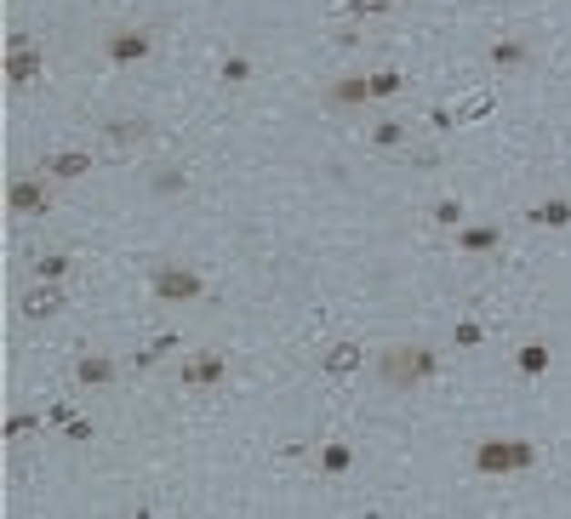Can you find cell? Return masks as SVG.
<instances>
[{
    "instance_id": "1",
    "label": "cell",
    "mask_w": 571,
    "mask_h": 519,
    "mask_svg": "<svg viewBox=\"0 0 571 519\" xmlns=\"http://www.w3.org/2000/svg\"><path fill=\"white\" fill-rule=\"evenodd\" d=\"M377 377L389 388H417L434 377V349H423V342H406V349H383L377 354Z\"/></svg>"
},
{
    "instance_id": "2",
    "label": "cell",
    "mask_w": 571,
    "mask_h": 519,
    "mask_svg": "<svg viewBox=\"0 0 571 519\" xmlns=\"http://www.w3.org/2000/svg\"><path fill=\"white\" fill-rule=\"evenodd\" d=\"M537 463V445H525V440H485L474 451V468L480 473H520V468H532Z\"/></svg>"
},
{
    "instance_id": "3",
    "label": "cell",
    "mask_w": 571,
    "mask_h": 519,
    "mask_svg": "<svg viewBox=\"0 0 571 519\" xmlns=\"http://www.w3.org/2000/svg\"><path fill=\"white\" fill-rule=\"evenodd\" d=\"M63 309H69L63 280H40V286L24 291V314H29V320H52V314H63Z\"/></svg>"
},
{
    "instance_id": "4",
    "label": "cell",
    "mask_w": 571,
    "mask_h": 519,
    "mask_svg": "<svg viewBox=\"0 0 571 519\" xmlns=\"http://www.w3.org/2000/svg\"><path fill=\"white\" fill-rule=\"evenodd\" d=\"M155 297H166V302L200 297V274H195V269H160V274H155Z\"/></svg>"
},
{
    "instance_id": "5",
    "label": "cell",
    "mask_w": 571,
    "mask_h": 519,
    "mask_svg": "<svg viewBox=\"0 0 571 519\" xmlns=\"http://www.w3.org/2000/svg\"><path fill=\"white\" fill-rule=\"evenodd\" d=\"M6 206L17 211V218H40V211L52 206V194L40 188V183H29V178H17V183L6 188Z\"/></svg>"
},
{
    "instance_id": "6",
    "label": "cell",
    "mask_w": 571,
    "mask_h": 519,
    "mask_svg": "<svg viewBox=\"0 0 571 519\" xmlns=\"http://www.w3.org/2000/svg\"><path fill=\"white\" fill-rule=\"evenodd\" d=\"M40 75V52L29 46L24 35H12V52H6V80L12 86H24V80H35Z\"/></svg>"
},
{
    "instance_id": "7",
    "label": "cell",
    "mask_w": 571,
    "mask_h": 519,
    "mask_svg": "<svg viewBox=\"0 0 571 519\" xmlns=\"http://www.w3.org/2000/svg\"><path fill=\"white\" fill-rule=\"evenodd\" d=\"M149 29H126V35H109V57L115 63H138V57H149Z\"/></svg>"
},
{
    "instance_id": "8",
    "label": "cell",
    "mask_w": 571,
    "mask_h": 519,
    "mask_svg": "<svg viewBox=\"0 0 571 519\" xmlns=\"http://www.w3.org/2000/svg\"><path fill=\"white\" fill-rule=\"evenodd\" d=\"M183 382H189V388L223 382V360H218V354H189V360H183Z\"/></svg>"
},
{
    "instance_id": "9",
    "label": "cell",
    "mask_w": 571,
    "mask_h": 519,
    "mask_svg": "<svg viewBox=\"0 0 571 519\" xmlns=\"http://www.w3.org/2000/svg\"><path fill=\"white\" fill-rule=\"evenodd\" d=\"M46 171H52V178H87L92 155H87V148H57V155L46 160Z\"/></svg>"
},
{
    "instance_id": "10",
    "label": "cell",
    "mask_w": 571,
    "mask_h": 519,
    "mask_svg": "<svg viewBox=\"0 0 571 519\" xmlns=\"http://www.w3.org/2000/svg\"><path fill=\"white\" fill-rule=\"evenodd\" d=\"M75 377H80V388H103V382H115V360H103V354H87L75 365Z\"/></svg>"
},
{
    "instance_id": "11",
    "label": "cell",
    "mask_w": 571,
    "mask_h": 519,
    "mask_svg": "<svg viewBox=\"0 0 571 519\" xmlns=\"http://www.w3.org/2000/svg\"><path fill=\"white\" fill-rule=\"evenodd\" d=\"M326 377H349L354 365H361V349H354V342H337V349H326Z\"/></svg>"
},
{
    "instance_id": "12",
    "label": "cell",
    "mask_w": 571,
    "mask_h": 519,
    "mask_svg": "<svg viewBox=\"0 0 571 519\" xmlns=\"http://www.w3.org/2000/svg\"><path fill=\"white\" fill-rule=\"evenodd\" d=\"M372 97V75H343L331 86V103H366Z\"/></svg>"
},
{
    "instance_id": "13",
    "label": "cell",
    "mask_w": 571,
    "mask_h": 519,
    "mask_svg": "<svg viewBox=\"0 0 571 519\" xmlns=\"http://www.w3.org/2000/svg\"><path fill=\"white\" fill-rule=\"evenodd\" d=\"M515 371L520 377H543L548 371V349H543V342H525V349L515 354Z\"/></svg>"
},
{
    "instance_id": "14",
    "label": "cell",
    "mask_w": 571,
    "mask_h": 519,
    "mask_svg": "<svg viewBox=\"0 0 571 519\" xmlns=\"http://www.w3.org/2000/svg\"><path fill=\"white\" fill-rule=\"evenodd\" d=\"M532 223H543V229H566V223H571V206H566V200H543V206L532 211Z\"/></svg>"
},
{
    "instance_id": "15",
    "label": "cell",
    "mask_w": 571,
    "mask_h": 519,
    "mask_svg": "<svg viewBox=\"0 0 571 519\" xmlns=\"http://www.w3.org/2000/svg\"><path fill=\"white\" fill-rule=\"evenodd\" d=\"M321 468H326V473H349V468H354V451H349V445H326V451H321Z\"/></svg>"
},
{
    "instance_id": "16",
    "label": "cell",
    "mask_w": 571,
    "mask_h": 519,
    "mask_svg": "<svg viewBox=\"0 0 571 519\" xmlns=\"http://www.w3.org/2000/svg\"><path fill=\"white\" fill-rule=\"evenodd\" d=\"M457 246H463V251H492V246H497V229H463Z\"/></svg>"
},
{
    "instance_id": "17",
    "label": "cell",
    "mask_w": 571,
    "mask_h": 519,
    "mask_svg": "<svg viewBox=\"0 0 571 519\" xmlns=\"http://www.w3.org/2000/svg\"><path fill=\"white\" fill-rule=\"evenodd\" d=\"M63 274H69V257H63V251H46L35 263V280H63Z\"/></svg>"
},
{
    "instance_id": "18",
    "label": "cell",
    "mask_w": 571,
    "mask_h": 519,
    "mask_svg": "<svg viewBox=\"0 0 571 519\" xmlns=\"http://www.w3.org/2000/svg\"><path fill=\"white\" fill-rule=\"evenodd\" d=\"M492 57L503 63V69H515V63H525V46L520 40H503V46H492Z\"/></svg>"
},
{
    "instance_id": "19",
    "label": "cell",
    "mask_w": 571,
    "mask_h": 519,
    "mask_svg": "<svg viewBox=\"0 0 571 519\" xmlns=\"http://www.w3.org/2000/svg\"><path fill=\"white\" fill-rule=\"evenodd\" d=\"M394 92H400V75L394 69H377L372 75V97H394Z\"/></svg>"
},
{
    "instance_id": "20",
    "label": "cell",
    "mask_w": 571,
    "mask_h": 519,
    "mask_svg": "<svg viewBox=\"0 0 571 519\" xmlns=\"http://www.w3.org/2000/svg\"><path fill=\"white\" fill-rule=\"evenodd\" d=\"M349 12L354 17H383V12H394V0H349Z\"/></svg>"
},
{
    "instance_id": "21",
    "label": "cell",
    "mask_w": 571,
    "mask_h": 519,
    "mask_svg": "<svg viewBox=\"0 0 571 519\" xmlns=\"http://www.w3.org/2000/svg\"><path fill=\"white\" fill-rule=\"evenodd\" d=\"M400 137H406V132H400L394 120H383V126H377V132H372V143H377V148H394Z\"/></svg>"
},
{
    "instance_id": "22",
    "label": "cell",
    "mask_w": 571,
    "mask_h": 519,
    "mask_svg": "<svg viewBox=\"0 0 571 519\" xmlns=\"http://www.w3.org/2000/svg\"><path fill=\"white\" fill-rule=\"evenodd\" d=\"M246 75H251V63H246V57H229V63H223V80H229V86H240Z\"/></svg>"
},
{
    "instance_id": "23",
    "label": "cell",
    "mask_w": 571,
    "mask_h": 519,
    "mask_svg": "<svg viewBox=\"0 0 571 519\" xmlns=\"http://www.w3.org/2000/svg\"><path fill=\"white\" fill-rule=\"evenodd\" d=\"M138 132H143V120H115V126H109V137H115V143H132Z\"/></svg>"
},
{
    "instance_id": "24",
    "label": "cell",
    "mask_w": 571,
    "mask_h": 519,
    "mask_svg": "<svg viewBox=\"0 0 571 519\" xmlns=\"http://www.w3.org/2000/svg\"><path fill=\"white\" fill-rule=\"evenodd\" d=\"M63 434H69V440H92V422L87 417H69V422H63Z\"/></svg>"
},
{
    "instance_id": "25",
    "label": "cell",
    "mask_w": 571,
    "mask_h": 519,
    "mask_svg": "<svg viewBox=\"0 0 571 519\" xmlns=\"http://www.w3.org/2000/svg\"><path fill=\"white\" fill-rule=\"evenodd\" d=\"M457 342H463V349H474V342H480V326H474V320H463V326H457Z\"/></svg>"
},
{
    "instance_id": "26",
    "label": "cell",
    "mask_w": 571,
    "mask_h": 519,
    "mask_svg": "<svg viewBox=\"0 0 571 519\" xmlns=\"http://www.w3.org/2000/svg\"><path fill=\"white\" fill-rule=\"evenodd\" d=\"M457 218H463L457 200H440V206H434V223H457Z\"/></svg>"
}]
</instances>
